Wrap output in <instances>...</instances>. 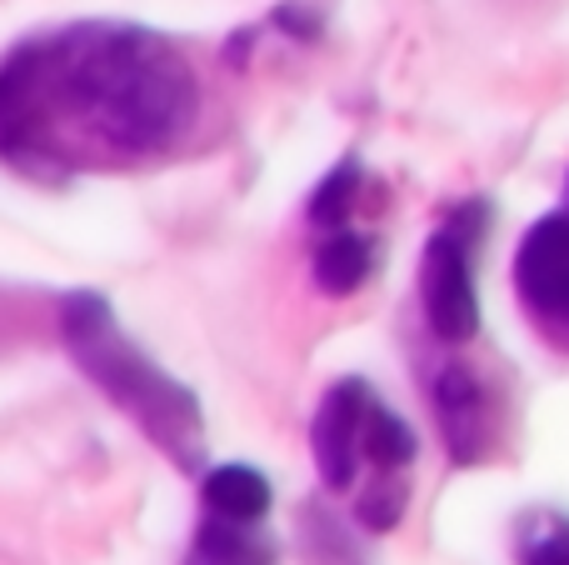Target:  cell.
Returning a JSON list of instances; mask_svg holds the SVG:
<instances>
[{"mask_svg":"<svg viewBox=\"0 0 569 565\" xmlns=\"http://www.w3.org/2000/svg\"><path fill=\"white\" fill-rule=\"evenodd\" d=\"M196 120V66L156 30L90 20L0 56V160L46 186L156 160Z\"/></svg>","mask_w":569,"mask_h":565,"instance_id":"obj_1","label":"cell"},{"mask_svg":"<svg viewBox=\"0 0 569 565\" xmlns=\"http://www.w3.org/2000/svg\"><path fill=\"white\" fill-rule=\"evenodd\" d=\"M60 340H66L70 360L96 380L100 396L116 410H126L140 426V436L170 456L186 476L206 470V410H200L196 390L176 380L166 366L146 356L136 340L120 330L116 310L96 290H70L60 296Z\"/></svg>","mask_w":569,"mask_h":565,"instance_id":"obj_2","label":"cell"},{"mask_svg":"<svg viewBox=\"0 0 569 565\" xmlns=\"http://www.w3.org/2000/svg\"><path fill=\"white\" fill-rule=\"evenodd\" d=\"M490 226L485 200H465L440 220L420 260V310L425 326L445 346H465L480 330V290H475V250Z\"/></svg>","mask_w":569,"mask_h":565,"instance_id":"obj_3","label":"cell"},{"mask_svg":"<svg viewBox=\"0 0 569 565\" xmlns=\"http://www.w3.org/2000/svg\"><path fill=\"white\" fill-rule=\"evenodd\" d=\"M515 300L535 336L555 356H569V176L565 200L545 210L515 246Z\"/></svg>","mask_w":569,"mask_h":565,"instance_id":"obj_4","label":"cell"},{"mask_svg":"<svg viewBox=\"0 0 569 565\" xmlns=\"http://www.w3.org/2000/svg\"><path fill=\"white\" fill-rule=\"evenodd\" d=\"M430 410L455 466H480V460H490L500 450L505 396L480 366L445 360L430 380Z\"/></svg>","mask_w":569,"mask_h":565,"instance_id":"obj_5","label":"cell"},{"mask_svg":"<svg viewBox=\"0 0 569 565\" xmlns=\"http://www.w3.org/2000/svg\"><path fill=\"white\" fill-rule=\"evenodd\" d=\"M375 390L360 376H345L325 390L320 410L310 420V456L320 470L325 490H355L360 486V436H365V410H370Z\"/></svg>","mask_w":569,"mask_h":565,"instance_id":"obj_6","label":"cell"},{"mask_svg":"<svg viewBox=\"0 0 569 565\" xmlns=\"http://www.w3.org/2000/svg\"><path fill=\"white\" fill-rule=\"evenodd\" d=\"M200 500H206L210 516L226 521H246V526H260L276 506V486L260 466H246V460H230V466H206L200 470Z\"/></svg>","mask_w":569,"mask_h":565,"instance_id":"obj_7","label":"cell"},{"mask_svg":"<svg viewBox=\"0 0 569 565\" xmlns=\"http://www.w3.org/2000/svg\"><path fill=\"white\" fill-rule=\"evenodd\" d=\"M180 565H280V546L260 526L226 521V516H210L206 511V521L196 526L190 551Z\"/></svg>","mask_w":569,"mask_h":565,"instance_id":"obj_8","label":"cell"},{"mask_svg":"<svg viewBox=\"0 0 569 565\" xmlns=\"http://www.w3.org/2000/svg\"><path fill=\"white\" fill-rule=\"evenodd\" d=\"M375 260H380V250L365 230H350V220L330 226L320 230V246H315V286L325 296H355L375 276Z\"/></svg>","mask_w":569,"mask_h":565,"instance_id":"obj_9","label":"cell"},{"mask_svg":"<svg viewBox=\"0 0 569 565\" xmlns=\"http://www.w3.org/2000/svg\"><path fill=\"white\" fill-rule=\"evenodd\" d=\"M515 561L520 565H569V516L560 511H530L515 531Z\"/></svg>","mask_w":569,"mask_h":565,"instance_id":"obj_10","label":"cell"},{"mask_svg":"<svg viewBox=\"0 0 569 565\" xmlns=\"http://www.w3.org/2000/svg\"><path fill=\"white\" fill-rule=\"evenodd\" d=\"M360 180H365L360 160L335 166L330 176L320 180V190L310 196V220H315V226H320V230L345 226V220H350V210H355V196H360Z\"/></svg>","mask_w":569,"mask_h":565,"instance_id":"obj_11","label":"cell"}]
</instances>
